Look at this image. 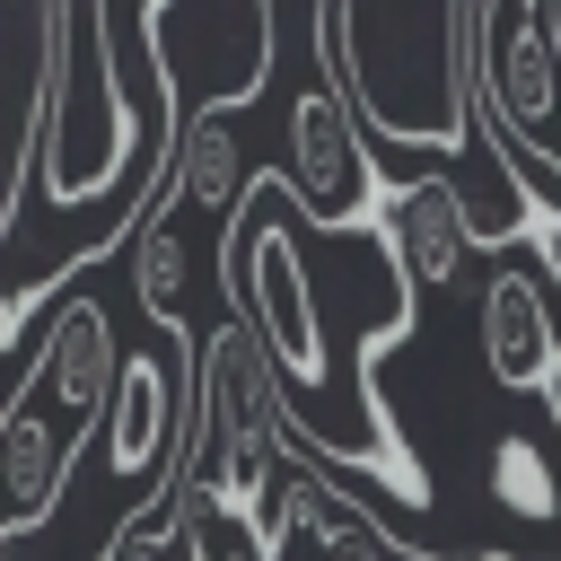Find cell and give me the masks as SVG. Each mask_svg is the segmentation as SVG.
<instances>
[{
  "mask_svg": "<svg viewBox=\"0 0 561 561\" xmlns=\"http://www.w3.org/2000/svg\"><path fill=\"white\" fill-rule=\"evenodd\" d=\"M70 456H79V438H70L44 403L9 394V412H0V526H9V535H35V526L61 508Z\"/></svg>",
  "mask_w": 561,
  "mask_h": 561,
  "instance_id": "5",
  "label": "cell"
},
{
  "mask_svg": "<svg viewBox=\"0 0 561 561\" xmlns=\"http://www.w3.org/2000/svg\"><path fill=\"white\" fill-rule=\"evenodd\" d=\"M482 500H491L500 517H517V526H561V465H552V447L526 438V430L491 438V456H482Z\"/></svg>",
  "mask_w": 561,
  "mask_h": 561,
  "instance_id": "9",
  "label": "cell"
},
{
  "mask_svg": "<svg viewBox=\"0 0 561 561\" xmlns=\"http://www.w3.org/2000/svg\"><path fill=\"white\" fill-rule=\"evenodd\" d=\"M482 368L508 394H543L561 377V342H552L543 289L526 272H491V289H482Z\"/></svg>",
  "mask_w": 561,
  "mask_h": 561,
  "instance_id": "6",
  "label": "cell"
},
{
  "mask_svg": "<svg viewBox=\"0 0 561 561\" xmlns=\"http://www.w3.org/2000/svg\"><path fill=\"white\" fill-rule=\"evenodd\" d=\"M167 184H175V202H202V210H237V202L254 193V184H245V167H237V131H228V114H219V105L184 114L175 158H167Z\"/></svg>",
  "mask_w": 561,
  "mask_h": 561,
  "instance_id": "8",
  "label": "cell"
},
{
  "mask_svg": "<svg viewBox=\"0 0 561 561\" xmlns=\"http://www.w3.org/2000/svg\"><path fill=\"white\" fill-rule=\"evenodd\" d=\"M482 561H508V552H482Z\"/></svg>",
  "mask_w": 561,
  "mask_h": 561,
  "instance_id": "13",
  "label": "cell"
},
{
  "mask_svg": "<svg viewBox=\"0 0 561 561\" xmlns=\"http://www.w3.org/2000/svg\"><path fill=\"white\" fill-rule=\"evenodd\" d=\"M543 403H552V438H561V377H552V386H543Z\"/></svg>",
  "mask_w": 561,
  "mask_h": 561,
  "instance_id": "11",
  "label": "cell"
},
{
  "mask_svg": "<svg viewBox=\"0 0 561 561\" xmlns=\"http://www.w3.org/2000/svg\"><path fill=\"white\" fill-rule=\"evenodd\" d=\"M377 237H386V254L403 263V280H412V289H447V280L465 272V254L482 245L473 202H465V184H456V175H403V184H386Z\"/></svg>",
  "mask_w": 561,
  "mask_h": 561,
  "instance_id": "4",
  "label": "cell"
},
{
  "mask_svg": "<svg viewBox=\"0 0 561 561\" xmlns=\"http://www.w3.org/2000/svg\"><path fill=\"white\" fill-rule=\"evenodd\" d=\"M9 377H18L9 394L44 403V412H53L70 438L105 430V403H114V386H123V351H114V324H105V307H96V298H53L44 351H26Z\"/></svg>",
  "mask_w": 561,
  "mask_h": 561,
  "instance_id": "3",
  "label": "cell"
},
{
  "mask_svg": "<svg viewBox=\"0 0 561 561\" xmlns=\"http://www.w3.org/2000/svg\"><path fill=\"white\" fill-rule=\"evenodd\" d=\"M316 61L394 149H473L482 0H316Z\"/></svg>",
  "mask_w": 561,
  "mask_h": 561,
  "instance_id": "1",
  "label": "cell"
},
{
  "mask_svg": "<svg viewBox=\"0 0 561 561\" xmlns=\"http://www.w3.org/2000/svg\"><path fill=\"white\" fill-rule=\"evenodd\" d=\"M210 561H263V552H254V543H237V552H210Z\"/></svg>",
  "mask_w": 561,
  "mask_h": 561,
  "instance_id": "12",
  "label": "cell"
},
{
  "mask_svg": "<svg viewBox=\"0 0 561 561\" xmlns=\"http://www.w3.org/2000/svg\"><path fill=\"white\" fill-rule=\"evenodd\" d=\"M280 184H289V202L316 219V228H377V210H386V175H377V158H368V123H359V105L333 88V79H316V88H298L289 96V167H280Z\"/></svg>",
  "mask_w": 561,
  "mask_h": 561,
  "instance_id": "2",
  "label": "cell"
},
{
  "mask_svg": "<svg viewBox=\"0 0 561 561\" xmlns=\"http://www.w3.org/2000/svg\"><path fill=\"white\" fill-rule=\"evenodd\" d=\"M526 245L543 254V272H552V289H561V210L543 202V184H535V210H526Z\"/></svg>",
  "mask_w": 561,
  "mask_h": 561,
  "instance_id": "10",
  "label": "cell"
},
{
  "mask_svg": "<svg viewBox=\"0 0 561 561\" xmlns=\"http://www.w3.org/2000/svg\"><path fill=\"white\" fill-rule=\"evenodd\" d=\"M175 184L158 175V193H149V210H140V228L123 237L131 245V289H140V307L158 316V333H193V316H184V272H193V254H184V237H175Z\"/></svg>",
  "mask_w": 561,
  "mask_h": 561,
  "instance_id": "7",
  "label": "cell"
}]
</instances>
